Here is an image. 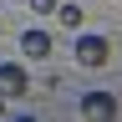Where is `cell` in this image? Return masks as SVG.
<instances>
[{
	"mask_svg": "<svg viewBox=\"0 0 122 122\" xmlns=\"http://www.w3.org/2000/svg\"><path fill=\"white\" fill-rule=\"evenodd\" d=\"M81 112L86 117H117V97H112V92H86V97H81Z\"/></svg>",
	"mask_w": 122,
	"mask_h": 122,
	"instance_id": "277c9868",
	"label": "cell"
},
{
	"mask_svg": "<svg viewBox=\"0 0 122 122\" xmlns=\"http://www.w3.org/2000/svg\"><path fill=\"white\" fill-rule=\"evenodd\" d=\"M25 92H30V76H25V66H20V61H0V97H25Z\"/></svg>",
	"mask_w": 122,
	"mask_h": 122,
	"instance_id": "7a4b0ae2",
	"label": "cell"
},
{
	"mask_svg": "<svg viewBox=\"0 0 122 122\" xmlns=\"http://www.w3.org/2000/svg\"><path fill=\"white\" fill-rule=\"evenodd\" d=\"M30 10H36V15H51V10H56V0H30Z\"/></svg>",
	"mask_w": 122,
	"mask_h": 122,
	"instance_id": "8992f818",
	"label": "cell"
},
{
	"mask_svg": "<svg viewBox=\"0 0 122 122\" xmlns=\"http://www.w3.org/2000/svg\"><path fill=\"white\" fill-rule=\"evenodd\" d=\"M107 56H112V46H107V36H76V61H81L86 71H102L107 66Z\"/></svg>",
	"mask_w": 122,
	"mask_h": 122,
	"instance_id": "6da1fadb",
	"label": "cell"
},
{
	"mask_svg": "<svg viewBox=\"0 0 122 122\" xmlns=\"http://www.w3.org/2000/svg\"><path fill=\"white\" fill-rule=\"evenodd\" d=\"M51 15H56V20H61V25H66V30H81V20H86V10H81V5H76V0H66V5H56Z\"/></svg>",
	"mask_w": 122,
	"mask_h": 122,
	"instance_id": "5b68a950",
	"label": "cell"
},
{
	"mask_svg": "<svg viewBox=\"0 0 122 122\" xmlns=\"http://www.w3.org/2000/svg\"><path fill=\"white\" fill-rule=\"evenodd\" d=\"M20 56L25 61H51V30H25L20 36Z\"/></svg>",
	"mask_w": 122,
	"mask_h": 122,
	"instance_id": "3957f363",
	"label": "cell"
}]
</instances>
